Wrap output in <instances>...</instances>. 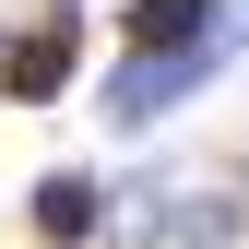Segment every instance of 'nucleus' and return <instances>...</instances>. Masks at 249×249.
Returning <instances> with one entry per match:
<instances>
[{
  "label": "nucleus",
  "mask_w": 249,
  "mask_h": 249,
  "mask_svg": "<svg viewBox=\"0 0 249 249\" xmlns=\"http://www.w3.org/2000/svg\"><path fill=\"white\" fill-rule=\"evenodd\" d=\"M226 71H237V59L213 48V36H202L190 59H107V83H95V119H107V131H154V119H178L190 95H213Z\"/></svg>",
  "instance_id": "1"
},
{
  "label": "nucleus",
  "mask_w": 249,
  "mask_h": 249,
  "mask_svg": "<svg viewBox=\"0 0 249 249\" xmlns=\"http://www.w3.org/2000/svg\"><path fill=\"white\" fill-rule=\"evenodd\" d=\"M71 83H83V12L48 0V12L12 36V59H0V107H59Z\"/></svg>",
  "instance_id": "2"
},
{
  "label": "nucleus",
  "mask_w": 249,
  "mask_h": 249,
  "mask_svg": "<svg viewBox=\"0 0 249 249\" xmlns=\"http://www.w3.org/2000/svg\"><path fill=\"white\" fill-rule=\"evenodd\" d=\"M107 213H119V178H95V166H48L36 190H24L36 249H95V237H107Z\"/></svg>",
  "instance_id": "3"
},
{
  "label": "nucleus",
  "mask_w": 249,
  "mask_h": 249,
  "mask_svg": "<svg viewBox=\"0 0 249 249\" xmlns=\"http://www.w3.org/2000/svg\"><path fill=\"white\" fill-rule=\"evenodd\" d=\"M213 36V0H119V59H190Z\"/></svg>",
  "instance_id": "4"
},
{
  "label": "nucleus",
  "mask_w": 249,
  "mask_h": 249,
  "mask_svg": "<svg viewBox=\"0 0 249 249\" xmlns=\"http://www.w3.org/2000/svg\"><path fill=\"white\" fill-rule=\"evenodd\" d=\"M213 48H226V59H249V0H213Z\"/></svg>",
  "instance_id": "5"
},
{
  "label": "nucleus",
  "mask_w": 249,
  "mask_h": 249,
  "mask_svg": "<svg viewBox=\"0 0 249 249\" xmlns=\"http://www.w3.org/2000/svg\"><path fill=\"white\" fill-rule=\"evenodd\" d=\"M0 59H12V24H0Z\"/></svg>",
  "instance_id": "6"
}]
</instances>
